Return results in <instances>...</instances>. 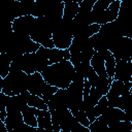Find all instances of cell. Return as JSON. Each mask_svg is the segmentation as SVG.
I'll use <instances>...</instances> for the list:
<instances>
[{
	"mask_svg": "<svg viewBox=\"0 0 132 132\" xmlns=\"http://www.w3.org/2000/svg\"><path fill=\"white\" fill-rule=\"evenodd\" d=\"M73 38L72 32V20L61 19L56 25L52 33V39L56 47L66 50L70 46Z\"/></svg>",
	"mask_w": 132,
	"mask_h": 132,
	"instance_id": "cell-3",
	"label": "cell"
},
{
	"mask_svg": "<svg viewBox=\"0 0 132 132\" xmlns=\"http://www.w3.org/2000/svg\"><path fill=\"white\" fill-rule=\"evenodd\" d=\"M113 79H119L124 82L132 81V60H116Z\"/></svg>",
	"mask_w": 132,
	"mask_h": 132,
	"instance_id": "cell-4",
	"label": "cell"
},
{
	"mask_svg": "<svg viewBox=\"0 0 132 132\" xmlns=\"http://www.w3.org/2000/svg\"><path fill=\"white\" fill-rule=\"evenodd\" d=\"M71 113L74 116V118L76 119V121L79 123V124H81L82 126H85V127H89V125H90V121H89V119L87 118V116H86V113H85V111L84 110H81V109H77V110H72L71 111Z\"/></svg>",
	"mask_w": 132,
	"mask_h": 132,
	"instance_id": "cell-20",
	"label": "cell"
},
{
	"mask_svg": "<svg viewBox=\"0 0 132 132\" xmlns=\"http://www.w3.org/2000/svg\"><path fill=\"white\" fill-rule=\"evenodd\" d=\"M112 77H109V76H103V77H100L98 76L97 78V81L95 84V88L97 91L100 92L101 95H106L107 91L109 90V87H110V84L112 81Z\"/></svg>",
	"mask_w": 132,
	"mask_h": 132,
	"instance_id": "cell-14",
	"label": "cell"
},
{
	"mask_svg": "<svg viewBox=\"0 0 132 132\" xmlns=\"http://www.w3.org/2000/svg\"><path fill=\"white\" fill-rule=\"evenodd\" d=\"M34 1H37V0H34Z\"/></svg>",
	"mask_w": 132,
	"mask_h": 132,
	"instance_id": "cell-26",
	"label": "cell"
},
{
	"mask_svg": "<svg viewBox=\"0 0 132 132\" xmlns=\"http://www.w3.org/2000/svg\"><path fill=\"white\" fill-rule=\"evenodd\" d=\"M99 118L103 120L107 124V126H110L119 121H125L126 113L124 110L118 107H108L102 114L99 116Z\"/></svg>",
	"mask_w": 132,
	"mask_h": 132,
	"instance_id": "cell-8",
	"label": "cell"
},
{
	"mask_svg": "<svg viewBox=\"0 0 132 132\" xmlns=\"http://www.w3.org/2000/svg\"><path fill=\"white\" fill-rule=\"evenodd\" d=\"M0 132H7V129L5 127L4 121H2L1 119H0Z\"/></svg>",
	"mask_w": 132,
	"mask_h": 132,
	"instance_id": "cell-23",
	"label": "cell"
},
{
	"mask_svg": "<svg viewBox=\"0 0 132 132\" xmlns=\"http://www.w3.org/2000/svg\"><path fill=\"white\" fill-rule=\"evenodd\" d=\"M27 104L30 106H33L37 109H47V105L44 102V100L38 96V95H34V94H30L29 98L27 99Z\"/></svg>",
	"mask_w": 132,
	"mask_h": 132,
	"instance_id": "cell-16",
	"label": "cell"
},
{
	"mask_svg": "<svg viewBox=\"0 0 132 132\" xmlns=\"http://www.w3.org/2000/svg\"><path fill=\"white\" fill-rule=\"evenodd\" d=\"M57 90H58L57 87L46 84V86H45V88H44V90H43V92H42V94H41V98L44 100L45 103H46L47 100L57 92Z\"/></svg>",
	"mask_w": 132,
	"mask_h": 132,
	"instance_id": "cell-22",
	"label": "cell"
},
{
	"mask_svg": "<svg viewBox=\"0 0 132 132\" xmlns=\"http://www.w3.org/2000/svg\"><path fill=\"white\" fill-rule=\"evenodd\" d=\"M37 118V131L53 132L51 112L48 109H37L35 111Z\"/></svg>",
	"mask_w": 132,
	"mask_h": 132,
	"instance_id": "cell-9",
	"label": "cell"
},
{
	"mask_svg": "<svg viewBox=\"0 0 132 132\" xmlns=\"http://www.w3.org/2000/svg\"><path fill=\"white\" fill-rule=\"evenodd\" d=\"M88 128H89L90 132H105V131H107L108 126L103 120H101L99 117H97L92 123H90Z\"/></svg>",
	"mask_w": 132,
	"mask_h": 132,
	"instance_id": "cell-17",
	"label": "cell"
},
{
	"mask_svg": "<svg viewBox=\"0 0 132 132\" xmlns=\"http://www.w3.org/2000/svg\"><path fill=\"white\" fill-rule=\"evenodd\" d=\"M78 12V3L74 1L65 2L63 7V19L72 20Z\"/></svg>",
	"mask_w": 132,
	"mask_h": 132,
	"instance_id": "cell-13",
	"label": "cell"
},
{
	"mask_svg": "<svg viewBox=\"0 0 132 132\" xmlns=\"http://www.w3.org/2000/svg\"><path fill=\"white\" fill-rule=\"evenodd\" d=\"M97 0H82V2L84 3H86V4H88L89 6H91V7H93V5H94V3L96 2Z\"/></svg>",
	"mask_w": 132,
	"mask_h": 132,
	"instance_id": "cell-24",
	"label": "cell"
},
{
	"mask_svg": "<svg viewBox=\"0 0 132 132\" xmlns=\"http://www.w3.org/2000/svg\"><path fill=\"white\" fill-rule=\"evenodd\" d=\"M111 1L112 0H97L94 3L91 11H93V12H99V11L105 10L109 6V4L111 3Z\"/></svg>",
	"mask_w": 132,
	"mask_h": 132,
	"instance_id": "cell-21",
	"label": "cell"
},
{
	"mask_svg": "<svg viewBox=\"0 0 132 132\" xmlns=\"http://www.w3.org/2000/svg\"><path fill=\"white\" fill-rule=\"evenodd\" d=\"M108 107H109V106H108V101H107L106 96H105V95L101 96V97H100V99L98 100V102L93 106L94 113H95L96 118H97V117H99L100 114H102V113H103V112H104Z\"/></svg>",
	"mask_w": 132,
	"mask_h": 132,
	"instance_id": "cell-18",
	"label": "cell"
},
{
	"mask_svg": "<svg viewBox=\"0 0 132 132\" xmlns=\"http://www.w3.org/2000/svg\"><path fill=\"white\" fill-rule=\"evenodd\" d=\"M69 58H70V52H69L68 48L61 50V48H58L56 46H54L52 48H48V53H47L48 65L54 64V63H58V62L62 61L63 59L69 60Z\"/></svg>",
	"mask_w": 132,
	"mask_h": 132,
	"instance_id": "cell-10",
	"label": "cell"
},
{
	"mask_svg": "<svg viewBox=\"0 0 132 132\" xmlns=\"http://www.w3.org/2000/svg\"><path fill=\"white\" fill-rule=\"evenodd\" d=\"M90 64L98 76H100V77L107 76L106 71H105V67H104V59L96 51L90 60Z\"/></svg>",
	"mask_w": 132,
	"mask_h": 132,
	"instance_id": "cell-12",
	"label": "cell"
},
{
	"mask_svg": "<svg viewBox=\"0 0 132 132\" xmlns=\"http://www.w3.org/2000/svg\"><path fill=\"white\" fill-rule=\"evenodd\" d=\"M2 87H3V78H0V92H2Z\"/></svg>",
	"mask_w": 132,
	"mask_h": 132,
	"instance_id": "cell-25",
	"label": "cell"
},
{
	"mask_svg": "<svg viewBox=\"0 0 132 132\" xmlns=\"http://www.w3.org/2000/svg\"><path fill=\"white\" fill-rule=\"evenodd\" d=\"M114 66H116V59H114L113 55L110 54L109 56H107V57L104 59V67H105V71H106L107 76L113 78Z\"/></svg>",
	"mask_w": 132,
	"mask_h": 132,
	"instance_id": "cell-19",
	"label": "cell"
},
{
	"mask_svg": "<svg viewBox=\"0 0 132 132\" xmlns=\"http://www.w3.org/2000/svg\"><path fill=\"white\" fill-rule=\"evenodd\" d=\"M28 74L23 70H9V73L3 78L2 92L8 96L18 95L27 90Z\"/></svg>",
	"mask_w": 132,
	"mask_h": 132,
	"instance_id": "cell-2",
	"label": "cell"
},
{
	"mask_svg": "<svg viewBox=\"0 0 132 132\" xmlns=\"http://www.w3.org/2000/svg\"><path fill=\"white\" fill-rule=\"evenodd\" d=\"M131 90H132V81L124 82L119 79H112L109 90L107 91L105 96H106L107 100H111V99H114L123 94L131 92Z\"/></svg>",
	"mask_w": 132,
	"mask_h": 132,
	"instance_id": "cell-7",
	"label": "cell"
},
{
	"mask_svg": "<svg viewBox=\"0 0 132 132\" xmlns=\"http://www.w3.org/2000/svg\"><path fill=\"white\" fill-rule=\"evenodd\" d=\"M73 72L74 68L71 62L63 59L58 63L47 65L40 73L48 85L65 89L70 85Z\"/></svg>",
	"mask_w": 132,
	"mask_h": 132,
	"instance_id": "cell-1",
	"label": "cell"
},
{
	"mask_svg": "<svg viewBox=\"0 0 132 132\" xmlns=\"http://www.w3.org/2000/svg\"><path fill=\"white\" fill-rule=\"evenodd\" d=\"M46 81L42 77L41 73L38 71H35L31 74H28V85L27 90L34 95H38L41 97V94L46 86Z\"/></svg>",
	"mask_w": 132,
	"mask_h": 132,
	"instance_id": "cell-6",
	"label": "cell"
},
{
	"mask_svg": "<svg viewBox=\"0 0 132 132\" xmlns=\"http://www.w3.org/2000/svg\"><path fill=\"white\" fill-rule=\"evenodd\" d=\"M11 59L6 53H0V75L4 78L9 73Z\"/></svg>",
	"mask_w": 132,
	"mask_h": 132,
	"instance_id": "cell-15",
	"label": "cell"
},
{
	"mask_svg": "<svg viewBox=\"0 0 132 132\" xmlns=\"http://www.w3.org/2000/svg\"><path fill=\"white\" fill-rule=\"evenodd\" d=\"M35 18L31 14H27V15H22L19 18H15L12 22H11V27H12V31L18 33V34H22V35H29L30 31L33 27Z\"/></svg>",
	"mask_w": 132,
	"mask_h": 132,
	"instance_id": "cell-5",
	"label": "cell"
},
{
	"mask_svg": "<svg viewBox=\"0 0 132 132\" xmlns=\"http://www.w3.org/2000/svg\"><path fill=\"white\" fill-rule=\"evenodd\" d=\"M35 111H36V108L33 106H30L28 104H26L21 110L24 123L28 126L37 128V118H36Z\"/></svg>",
	"mask_w": 132,
	"mask_h": 132,
	"instance_id": "cell-11",
	"label": "cell"
}]
</instances>
